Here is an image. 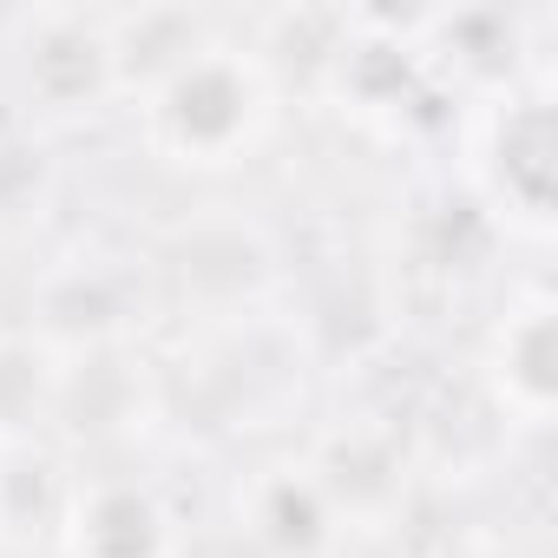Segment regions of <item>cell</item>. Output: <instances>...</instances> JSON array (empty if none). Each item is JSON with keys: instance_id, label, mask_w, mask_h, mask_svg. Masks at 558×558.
Returning a JSON list of instances; mask_svg holds the SVG:
<instances>
[{"instance_id": "1", "label": "cell", "mask_w": 558, "mask_h": 558, "mask_svg": "<svg viewBox=\"0 0 558 558\" xmlns=\"http://www.w3.org/2000/svg\"><path fill=\"white\" fill-rule=\"evenodd\" d=\"M263 125V80L230 47H184L151 93V132L184 165L236 158Z\"/></svg>"}]
</instances>
